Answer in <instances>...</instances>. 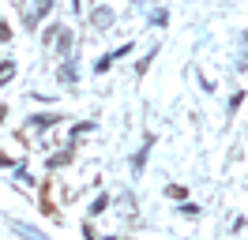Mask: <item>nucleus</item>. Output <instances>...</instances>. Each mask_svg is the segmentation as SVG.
<instances>
[{
	"instance_id": "obj_3",
	"label": "nucleus",
	"mask_w": 248,
	"mask_h": 240,
	"mask_svg": "<svg viewBox=\"0 0 248 240\" xmlns=\"http://www.w3.org/2000/svg\"><path fill=\"white\" fill-rule=\"evenodd\" d=\"M12 38V30H8V23H0V42H8Z\"/></svg>"
},
{
	"instance_id": "obj_4",
	"label": "nucleus",
	"mask_w": 248,
	"mask_h": 240,
	"mask_svg": "<svg viewBox=\"0 0 248 240\" xmlns=\"http://www.w3.org/2000/svg\"><path fill=\"white\" fill-rule=\"evenodd\" d=\"M0 120H4V109H0Z\"/></svg>"
},
{
	"instance_id": "obj_1",
	"label": "nucleus",
	"mask_w": 248,
	"mask_h": 240,
	"mask_svg": "<svg viewBox=\"0 0 248 240\" xmlns=\"http://www.w3.org/2000/svg\"><path fill=\"white\" fill-rule=\"evenodd\" d=\"M19 229V237H27V240H49L46 233H38V229H31V225H16Z\"/></svg>"
},
{
	"instance_id": "obj_2",
	"label": "nucleus",
	"mask_w": 248,
	"mask_h": 240,
	"mask_svg": "<svg viewBox=\"0 0 248 240\" xmlns=\"http://www.w3.org/2000/svg\"><path fill=\"white\" fill-rule=\"evenodd\" d=\"M12 72H16V68H12V64H4V68H0V83H8V79H12Z\"/></svg>"
}]
</instances>
